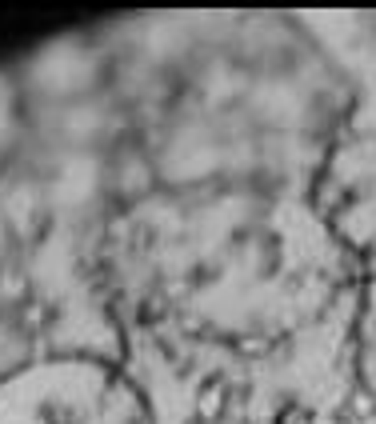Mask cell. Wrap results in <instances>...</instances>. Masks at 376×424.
Returning <instances> with one entry per match:
<instances>
[{
	"mask_svg": "<svg viewBox=\"0 0 376 424\" xmlns=\"http://www.w3.org/2000/svg\"><path fill=\"white\" fill-rule=\"evenodd\" d=\"M0 424H152L124 373L92 357H44L0 380Z\"/></svg>",
	"mask_w": 376,
	"mask_h": 424,
	"instance_id": "obj_1",
	"label": "cell"
}]
</instances>
